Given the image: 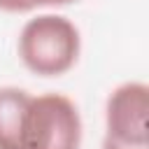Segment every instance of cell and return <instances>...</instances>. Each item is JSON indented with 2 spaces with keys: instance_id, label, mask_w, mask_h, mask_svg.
<instances>
[{
  "instance_id": "cell-1",
  "label": "cell",
  "mask_w": 149,
  "mask_h": 149,
  "mask_svg": "<svg viewBox=\"0 0 149 149\" xmlns=\"http://www.w3.org/2000/svg\"><path fill=\"white\" fill-rule=\"evenodd\" d=\"M79 49V28L61 14H40L19 33V58L40 77H58L72 70Z\"/></svg>"
},
{
  "instance_id": "cell-2",
  "label": "cell",
  "mask_w": 149,
  "mask_h": 149,
  "mask_svg": "<svg viewBox=\"0 0 149 149\" xmlns=\"http://www.w3.org/2000/svg\"><path fill=\"white\" fill-rule=\"evenodd\" d=\"M81 116L77 105L63 93L33 95L26 121L21 149H79Z\"/></svg>"
},
{
  "instance_id": "cell-3",
  "label": "cell",
  "mask_w": 149,
  "mask_h": 149,
  "mask_svg": "<svg viewBox=\"0 0 149 149\" xmlns=\"http://www.w3.org/2000/svg\"><path fill=\"white\" fill-rule=\"evenodd\" d=\"M149 86L142 81H126L116 86L105 105V128L109 140L123 144H149L147 130Z\"/></svg>"
},
{
  "instance_id": "cell-4",
  "label": "cell",
  "mask_w": 149,
  "mask_h": 149,
  "mask_svg": "<svg viewBox=\"0 0 149 149\" xmlns=\"http://www.w3.org/2000/svg\"><path fill=\"white\" fill-rule=\"evenodd\" d=\"M30 98L33 95L19 86L0 88V149H21L23 121Z\"/></svg>"
},
{
  "instance_id": "cell-5",
  "label": "cell",
  "mask_w": 149,
  "mask_h": 149,
  "mask_svg": "<svg viewBox=\"0 0 149 149\" xmlns=\"http://www.w3.org/2000/svg\"><path fill=\"white\" fill-rule=\"evenodd\" d=\"M33 2L30 0H0V12H9V14H26L33 12Z\"/></svg>"
},
{
  "instance_id": "cell-6",
  "label": "cell",
  "mask_w": 149,
  "mask_h": 149,
  "mask_svg": "<svg viewBox=\"0 0 149 149\" xmlns=\"http://www.w3.org/2000/svg\"><path fill=\"white\" fill-rule=\"evenodd\" d=\"M102 149H149V144H123V142L105 137L102 140Z\"/></svg>"
},
{
  "instance_id": "cell-7",
  "label": "cell",
  "mask_w": 149,
  "mask_h": 149,
  "mask_svg": "<svg viewBox=\"0 0 149 149\" xmlns=\"http://www.w3.org/2000/svg\"><path fill=\"white\" fill-rule=\"evenodd\" d=\"M33 7H56V5H68V2H77V0H30Z\"/></svg>"
}]
</instances>
